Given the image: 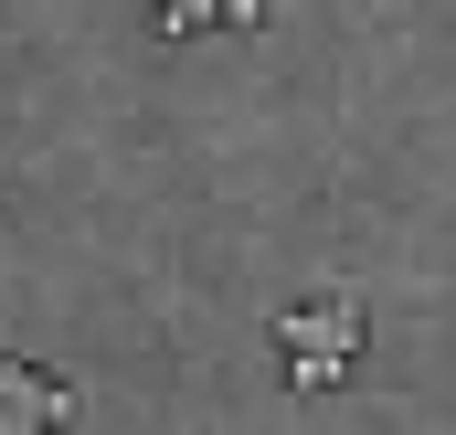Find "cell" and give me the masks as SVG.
<instances>
[{
    "mask_svg": "<svg viewBox=\"0 0 456 435\" xmlns=\"http://www.w3.org/2000/svg\"><path fill=\"white\" fill-rule=\"evenodd\" d=\"M64 414H75L64 382H43L32 361H0V435H43V425H64Z\"/></svg>",
    "mask_w": 456,
    "mask_h": 435,
    "instance_id": "obj_2",
    "label": "cell"
},
{
    "mask_svg": "<svg viewBox=\"0 0 456 435\" xmlns=\"http://www.w3.org/2000/svg\"><path fill=\"white\" fill-rule=\"evenodd\" d=\"M276 329H287V382L297 393H340L350 350H361V308L330 298V308H297V319H276Z\"/></svg>",
    "mask_w": 456,
    "mask_h": 435,
    "instance_id": "obj_1",
    "label": "cell"
},
{
    "mask_svg": "<svg viewBox=\"0 0 456 435\" xmlns=\"http://www.w3.org/2000/svg\"><path fill=\"white\" fill-rule=\"evenodd\" d=\"M202 21L255 32V21H265V0H159V32H202Z\"/></svg>",
    "mask_w": 456,
    "mask_h": 435,
    "instance_id": "obj_3",
    "label": "cell"
}]
</instances>
